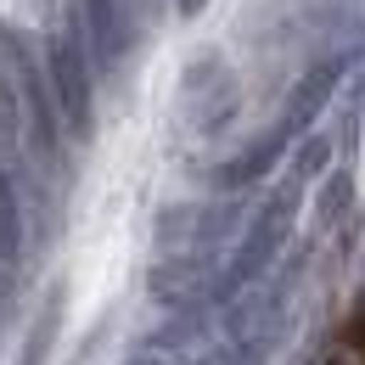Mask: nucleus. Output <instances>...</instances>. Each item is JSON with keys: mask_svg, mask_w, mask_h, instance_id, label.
Returning a JSON list of instances; mask_svg holds the SVG:
<instances>
[{"mask_svg": "<svg viewBox=\"0 0 365 365\" xmlns=\"http://www.w3.org/2000/svg\"><path fill=\"white\" fill-rule=\"evenodd\" d=\"M343 56H326V62H315L298 85H292V96H287V135H298V130H309L320 113H326V101H331V91H337V79H343Z\"/></svg>", "mask_w": 365, "mask_h": 365, "instance_id": "obj_1", "label": "nucleus"}, {"mask_svg": "<svg viewBox=\"0 0 365 365\" xmlns=\"http://www.w3.org/2000/svg\"><path fill=\"white\" fill-rule=\"evenodd\" d=\"M287 124H275L270 135L259 140V146H253V152H247V158H242V163H236V169H230V180H247V175H264V169H270L275 158H281V146H287Z\"/></svg>", "mask_w": 365, "mask_h": 365, "instance_id": "obj_2", "label": "nucleus"}, {"mask_svg": "<svg viewBox=\"0 0 365 365\" xmlns=\"http://www.w3.org/2000/svg\"><path fill=\"white\" fill-rule=\"evenodd\" d=\"M56 68H62V85H68V107H85V85H79V68L68 62V51H62V62H56Z\"/></svg>", "mask_w": 365, "mask_h": 365, "instance_id": "obj_3", "label": "nucleus"}, {"mask_svg": "<svg viewBox=\"0 0 365 365\" xmlns=\"http://www.w3.org/2000/svg\"><path fill=\"white\" fill-rule=\"evenodd\" d=\"M202 6H208V0H180V11H185V17H197Z\"/></svg>", "mask_w": 365, "mask_h": 365, "instance_id": "obj_4", "label": "nucleus"}]
</instances>
